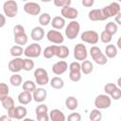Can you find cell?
I'll use <instances>...</instances> for the list:
<instances>
[{"label":"cell","instance_id":"cell-1","mask_svg":"<svg viewBox=\"0 0 121 121\" xmlns=\"http://www.w3.org/2000/svg\"><path fill=\"white\" fill-rule=\"evenodd\" d=\"M43 55L45 59H51L54 56L60 59H65L69 56V49L65 45H49L44 48Z\"/></svg>","mask_w":121,"mask_h":121},{"label":"cell","instance_id":"cell-2","mask_svg":"<svg viewBox=\"0 0 121 121\" xmlns=\"http://www.w3.org/2000/svg\"><path fill=\"white\" fill-rule=\"evenodd\" d=\"M13 34H14V42L18 45H25L27 43V35L26 34L25 27L21 25H16L13 27Z\"/></svg>","mask_w":121,"mask_h":121},{"label":"cell","instance_id":"cell-3","mask_svg":"<svg viewBox=\"0 0 121 121\" xmlns=\"http://www.w3.org/2000/svg\"><path fill=\"white\" fill-rule=\"evenodd\" d=\"M90 54H91V57H92L93 60H95V62L99 64V65H104L108 61V58L105 56V54H103L101 49L99 47L95 46V45L91 47Z\"/></svg>","mask_w":121,"mask_h":121},{"label":"cell","instance_id":"cell-4","mask_svg":"<svg viewBox=\"0 0 121 121\" xmlns=\"http://www.w3.org/2000/svg\"><path fill=\"white\" fill-rule=\"evenodd\" d=\"M3 10L7 17L13 18L18 13V5L14 0H7L3 5Z\"/></svg>","mask_w":121,"mask_h":121},{"label":"cell","instance_id":"cell-5","mask_svg":"<svg viewBox=\"0 0 121 121\" xmlns=\"http://www.w3.org/2000/svg\"><path fill=\"white\" fill-rule=\"evenodd\" d=\"M79 30H80L79 23L77 21H71L65 28V35L69 40H74L78 37Z\"/></svg>","mask_w":121,"mask_h":121},{"label":"cell","instance_id":"cell-6","mask_svg":"<svg viewBox=\"0 0 121 121\" xmlns=\"http://www.w3.org/2000/svg\"><path fill=\"white\" fill-rule=\"evenodd\" d=\"M69 78L74 81H79L81 78V71H80V63L78 61H73L69 65Z\"/></svg>","mask_w":121,"mask_h":121},{"label":"cell","instance_id":"cell-7","mask_svg":"<svg viewBox=\"0 0 121 121\" xmlns=\"http://www.w3.org/2000/svg\"><path fill=\"white\" fill-rule=\"evenodd\" d=\"M42 53V47L38 43H30L24 50V55L26 58H38Z\"/></svg>","mask_w":121,"mask_h":121},{"label":"cell","instance_id":"cell-8","mask_svg":"<svg viewBox=\"0 0 121 121\" xmlns=\"http://www.w3.org/2000/svg\"><path fill=\"white\" fill-rule=\"evenodd\" d=\"M26 113H27V111L24 106H17V107L14 106L13 108L8 110V115L11 119L12 118H15L18 120L24 119L26 117Z\"/></svg>","mask_w":121,"mask_h":121},{"label":"cell","instance_id":"cell-9","mask_svg":"<svg viewBox=\"0 0 121 121\" xmlns=\"http://www.w3.org/2000/svg\"><path fill=\"white\" fill-rule=\"evenodd\" d=\"M34 78L35 81L38 85H46L49 81V77L45 69L43 68H37L34 71Z\"/></svg>","mask_w":121,"mask_h":121},{"label":"cell","instance_id":"cell-10","mask_svg":"<svg viewBox=\"0 0 121 121\" xmlns=\"http://www.w3.org/2000/svg\"><path fill=\"white\" fill-rule=\"evenodd\" d=\"M112 104V99L108 95H98L95 99V106L96 109H108Z\"/></svg>","mask_w":121,"mask_h":121},{"label":"cell","instance_id":"cell-11","mask_svg":"<svg viewBox=\"0 0 121 121\" xmlns=\"http://www.w3.org/2000/svg\"><path fill=\"white\" fill-rule=\"evenodd\" d=\"M80 39L90 44H96L98 42V33L95 30H86L80 35Z\"/></svg>","mask_w":121,"mask_h":121},{"label":"cell","instance_id":"cell-12","mask_svg":"<svg viewBox=\"0 0 121 121\" xmlns=\"http://www.w3.org/2000/svg\"><path fill=\"white\" fill-rule=\"evenodd\" d=\"M102 10L107 19L110 17H114L116 14H118L120 12V5L117 2H112L110 5L104 7L102 9Z\"/></svg>","mask_w":121,"mask_h":121},{"label":"cell","instance_id":"cell-13","mask_svg":"<svg viewBox=\"0 0 121 121\" xmlns=\"http://www.w3.org/2000/svg\"><path fill=\"white\" fill-rule=\"evenodd\" d=\"M87 49L83 43H78L74 48V58L77 60H84L87 58Z\"/></svg>","mask_w":121,"mask_h":121},{"label":"cell","instance_id":"cell-14","mask_svg":"<svg viewBox=\"0 0 121 121\" xmlns=\"http://www.w3.org/2000/svg\"><path fill=\"white\" fill-rule=\"evenodd\" d=\"M46 38L49 42L56 43V44H60L64 41L63 35L60 31H57V30H49L46 34Z\"/></svg>","mask_w":121,"mask_h":121},{"label":"cell","instance_id":"cell-15","mask_svg":"<svg viewBox=\"0 0 121 121\" xmlns=\"http://www.w3.org/2000/svg\"><path fill=\"white\" fill-rule=\"evenodd\" d=\"M24 66V59L20 57H16L9 62V70L12 73H18L23 69Z\"/></svg>","mask_w":121,"mask_h":121},{"label":"cell","instance_id":"cell-16","mask_svg":"<svg viewBox=\"0 0 121 121\" xmlns=\"http://www.w3.org/2000/svg\"><path fill=\"white\" fill-rule=\"evenodd\" d=\"M35 112H36L37 120H39V121H48L49 120V115L47 114L48 109H47V106L45 104L39 105L36 108Z\"/></svg>","mask_w":121,"mask_h":121},{"label":"cell","instance_id":"cell-17","mask_svg":"<svg viewBox=\"0 0 121 121\" xmlns=\"http://www.w3.org/2000/svg\"><path fill=\"white\" fill-rule=\"evenodd\" d=\"M24 10L29 15H39L41 12V6L35 2H27L24 6Z\"/></svg>","mask_w":121,"mask_h":121},{"label":"cell","instance_id":"cell-18","mask_svg":"<svg viewBox=\"0 0 121 121\" xmlns=\"http://www.w3.org/2000/svg\"><path fill=\"white\" fill-rule=\"evenodd\" d=\"M60 13H61L63 18H67V19H76L78 15V9H76L75 8H72L70 6H66V7L61 8Z\"/></svg>","mask_w":121,"mask_h":121},{"label":"cell","instance_id":"cell-19","mask_svg":"<svg viewBox=\"0 0 121 121\" xmlns=\"http://www.w3.org/2000/svg\"><path fill=\"white\" fill-rule=\"evenodd\" d=\"M67 69H68V64L64 60H60V61L54 63L53 66H52V72L55 75H58V76L62 75L63 73H65Z\"/></svg>","mask_w":121,"mask_h":121},{"label":"cell","instance_id":"cell-20","mask_svg":"<svg viewBox=\"0 0 121 121\" xmlns=\"http://www.w3.org/2000/svg\"><path fill=\"white\" fill-rule=\"evenodd\" d=\"M88 17L91 21H104L106 20V16L103 13L102 9H92L88 13Z\"/></svg>","mask_w":121,"mask_h":121},{"label":"cell","instance_id":"cell-21","mask_svg":"<svg viewBox=\"0 0 121 121\" xmlns=\"http://www.w3.org/2000/svg\"><path fill=\"white\" fill-rule=\"evenodd\" d=\"M32 93H33L32 98L36 102H43V101H44L45 98H46V95H47V93H46L45 89H43V88H36Z\"/></svg>","mask_w":121,"mask_h":121},{"label":"cell","instance_id":"cell-22","mask_svg":"<svg viewBox=\"0 0 121 121\" xmlns=\"http://www.w3.org/2000/svg\"><path fill=\"white\" fill-rule=\"evenodd\" d=\"M32 95L30 92L28 91H23L22 93H20L18 95V101L20 104L22 105H26L28 103H30V101L32 100Z\"/></svg>","mask_w":121,"mask_h":121},{"label":"cell","instance_id":"cell-23","mask_svg":"<svg viewBox=\"0 0 121 121\" xmlns=\"http://www.w3.org/2000/svg\"><path fill=\"white\" fill-rule=\"evenodd\" d=\"M49 119L52 121H64L66 118H65L64 113L60 110L54 109L49 113Z\"/></svg>","mask_w":121,"mask_h":121},{"label":"cell","instance_id":"cell-24","mask_svg":"<svg viewBox=\"0 0 121 121\" xmlns=\"http://www.w3.org/2000/svg\"><path fill=\"white\" fill-rule=\"evenodd\" d=\"M44 37V30L43 27L41 26H35L32 30H31V39L38 42L41 41L43 38Z\"/></svg>","mask_w":121,"mask_h":121},{"label":"cell","instance_id":"cell-25","mask_svg":"<svg viewBox=\"0 0 121 121\" xmlns=\"http://www.w3.org/2000/svg\"><path fill=\"white\" fill-rule=\"evenodd\" d=\"M51 26L55 29H61L65 26V20L61 16H55L53 19H51Z\"/></svg>","mask_w":121,"mask_h":121},{"label":"cell","instance_id":"cell-26","mask_svg":"<svg viewBox=\"0 0 121 121\" xmlns=\"http://www.w3.org/2000/svg\"><path fill=\"white\" fill-rule=\"evenodd\" d=\"M93 69H94V66H93V63L90 60H82V63L80 64V71L84 75L91 74L93 72Z\"/></svg>","mask_w":121,"mask_h":121},{"label":"cell","instance_id":"cell-27","mask_svg":"<svg viewBox=\"0 0 121 121\" xmlns=\"http://www.w3.org/2000/svg\"><path fill=\"white\" fill-rule=\"evenodd\" d=\"M65 106L68 110L70 111H74L78 108V101L75 96H68L65 99Z\"/></svg>","mask_w":121,"mask_h":121},{"label":"cell","instance_id":"cell-28","mask_svg":"<svg viewBox=\"0 0 121 121\" xmlns=\"http://www.w3.org/2000/svg\"><path fill=\"white\" fill-rule=\"evenodd\" d=\"M117 55V48L115 47V45L113 44H108L105 48V56L107 58H110V59H113L115 58Z\"/></svg>","mask_w":121,"mask_h":121},{"label":"cell","instance_id":"cell-29","mask_svg":"<svg viewBox=\"0 0 121 121\" xmlns=\"http://www.w3.org/2000/svg\"><path fill=\"white\" fill-rule=\"evenodd\" d=\"M50 85L54 89H61L64 86V81L62 78H60L59 77H54L50 80Z\"/></svg>","mask_w":121,"mask_h":121},{"label":"cell","instance_id":"cell-30","mask_svg":"<svg viewBox=\"0 0 121 121\" xmlns=\"http://www.w3.org/2000/svg\"><path fill=\"white\" fill-rule=\"evenodd\" d=\"M1 103H2V106L4 107V109H6L7 111L9 110V109H11V108H13L15 106L13 98L10 97V96H9V95H7L6 97H4L1 100Z\"/></svg>","mask_w":121,"mask_h":121},{"label":"cell","instance_id":"cell-31","mask_svg":"<svg viewBox=\"0 0 121 121\" xmlns=\"http://www.w3.org/2000/svg\"><path fill=\"white\" fill-rule=\"evenodd\" d=\"M89 119L91 121H99L102 119V113L100 112L99 109H95L93 111H91L90 114H89Z\"/></svg>","mask_w":121,"mask_h":121},{"label":"cell","instance_id":"cell-32","mask_svg":"<svg viewBox=\"0 0 121 121\" xmlns=\"http://www.w3.org/2000/svg\"><path fill=\"white\" fill-rule=\"evenodd\" d=\"M22 81H23L22 77H21L19 74H15V73H14V74L10 77V78H9V82L11 83L12 86H15V87L20 86V85L22 84Z\"/></svg>","mask_w":121,"mask_h":121},{"label":"cell","instance_id":"cell-33","mask_svg":"<svg viewBox=\"0 0 121 121\" xmlns=\"http://www.w3.org/2000/svg\"><path fill=\"white\" fill-rule=\"evenodd\" d=\"M105 30L107 31V32H109L111 35H114L116 32H117V30H118V26L114 23V22H109L107 25H106V26H105Z\"/></svg>","mask_w":121,"mask_h":121},{"label":"cell","instance_id":"cell-34","mask_svg":"<svg viewBox=\"0 0 121 121\" xmlns=\"http://www.w3.org/2000/svg\"><path fill=\"white\" fill-rule=\"evenodd\" d=\"M9 52H10V55L12 57L16 58V57H20L22 54H24V49H23V47L21 45H13L10 48Z\"/></svg>","mask_w":121,"mask_h":121},{"label":"cell","instance_id":"cell-35","mask_svg":"<svg viewBox=\"0 0 121 121\" xmlns=\"http://www.w3.org/2000/svg\"><path fill=\"white\" fill-rule=\"evenodd\" d=\"M51 22V16L48 13H43L40 15L39 17V23L41 24V26H47L49 23Z\"/></svg>","mask_w":121,"mask_h":121},{"label":"cell","instance_id":"cell-36","mask_svg":"<svg viewBox=\"0 0 121 121\" xmlns=\"http://www.w3.org/2000/svg\"><path fill=\"white\" fill-rule=\"evenodd\" d=\"M35 89H36V83H34L32 80H26L23 83V90L25 91H28L32 93Z\"/></svg>","mask_w":121,"mask_h":121},{"label":"cell","instance_id":"cell-37","mask_svg":"<svg viewBox=\"0 0 121 121\" xmlns=\"http://www.w3.org/2000/svg\"><path fill=\"white\" fill-rule=\"evenodd\" d=\"M9 86L4 83V82H1L0 83V101L6 97L7 95H9Z\"/></svg>","mask_w":121,"mask_h":121},{"label":"cell","instance_id":"cell-38","mask_svg":"<svg viewBox=\"0 0 121 121\" xmlns=\"http://www.w3.org/2000/svg\"><path fill=\"white\" fill-rule=\"evenodd\" d=\"M33 68H34V61H33L30 58L24 59L23 70H25V71H31Z\"/></svg>","mask_w":121,"mask_h":121},{"label":"cell","instance_id":"cell-39","mask_svg":"<svg viewBox=\"0 0 121 121\" xmlns=\"http://www.w3.org/2000/svg\"><path fill=\"white\" fill-rule=\"evenodd\" d=\"M99 39L101 40L102 43H109L112 41V35H111L109 32H107L106 30H104V31L101 32V34H100V36H99Z\"/></svg>","mask_w":121,"mask_h":121},{"label":"cell","instance_id":"cell-40","mask_svg":"<svg viewBox=\"0 0 121 121\" xmlns=\"http://www.w3.org/2000/svg\"><path fill=\"white\" fill-rule=\"evenodd\" d=\"M54 5L59 8H63L66 6H70L72 0H53Z\"/></svg>","mask_w":121,"mask_h":121},{"label":"cell","instance_id":"cell-41","mask_svg":"<svg viewBox=\"0 0 121 121\" xmlns=\"http://www.w3.org/2000/svg\"><path fill=\"white\" fill-rule=\"evenodd\" d=\"M110 97L112 98V99H114V100L120 99V97H121V89H120L119 87H116V88L112 92V94L110 95Z\"/></svg>","mask_w":121,"mask_h":121},{"label":"cell","instance_id":"cell-42","mask_svg":"<svg viewBox=\"0 0 121 121\" xmlns=\"http://www.w3.org/2000/svg\"><path fill=\"white\" fill-rule=\"evenodd\" d=\"M117 86L114 84V83H107L105 86H104V91H105V93L108 95H110L111 94H112V92L116 88Z\"/></svg>","mask_w":121,"mask_h":121},{"label":"cell","instance_id":"cell-43","mask_svg":"<svg viewBox=\"0 0 121 121\" xmlns=\"http://www.w3.org/2000/svg\"><path fill=\"white\" fill-rule=\"evenodd\" d=\"M67 119L69 121H80L81 120V115L78 112H72L70 115H68Z\"/></svg>","mask_w":121,"mask_h":121},{"label":"cell","instance_id":"cell-44","mask_svg":"<svg viewBox=\"0 0 121 121\" xmlns=\"http://www.w3.org/2000/svg\"><path fill=\"white\" fill-rule=\"evenodd\" d=\"M94 3H95V0H81V4L86 8L92 7L94 5Z\"/></svg>","mask_w":121,"mask_h":121},{"label":"cell","instance_id":"cell-45","mask_svg":"<svg viewBox=\"0 0 121 121\" xmlns=\"http://www.w3.org/2000/svg\"><path fill=\"white\" fill-rule=\"evenodd\" d=\"M6 25V17L0 13V27H3Z\"/></svg>","mask_w":121,"mask_h":121},{"label":"cell","instance_id":"cell-46","mask_svg":"<svg viewBox=\"0 0 121 121\" xmlns=\"http://www.w3.org/2000/svg\"><path fill=\"white\" fill-rule=\"evenodd\" d=\"M120 16H121V13L119 12L118 14H116L115 16H114V20H115V22L114 23H117L118 25H121V21H120Z\"/></svg>","mask_w":121,"mask_h":121},{"label":"cell","instance_id":"cell-47","mask_svg":"<svg viewBox=\"0 0 121 121\" xmlns=\"http://www.w3.org/2000/svg\"><path fill=\"white\" fill-rule=\"evenodd\" d=\"M11 118L9 116V115H3V116H1L0 117V120L2 121V120H7V121H9Z\"/></svg>","mask_w":121,"mask_h":121},{"label":"cell","instance_id":"cell-48","mask_svg":"<svg viewBox=\"0 0 121 121\" xmlns=\"http://www.w3.org/2000/svg\"><path fill=\"white\" fill-rule=\"evenodd\" d=\"M42 2H43V3H48V2H51L52 0H41Z\"/></svg>","mask_w":121,"mask_h":121},{"label":"cell","instance_id":"cell-49","mask_svg":"<svg viewBox=\"0 0 121 121\" xmlns=\"http://www.w3.org/2000/svg\"><path fill=\"white\" fill-rule=\"evenodd\" d=\"M120 81H121V79H120V78H118V87H120V86H121V83H120Z\"/></svg>","mask_w":121,"mask_h":121},{"label":"cell","instance_id":"cell-50","mask_svg":"<svg viewBox=\"0 0 121 121\" xmlns=\"http://www.w3.org/2000/svg\"><path fill=\"white\" fill-rule=\"evenodd\" d=\"M118 43V47H119V48H121V45H120V39L118 40V43Z\"/></svg>","mask_w":121,"mask_h":121},{"label":"cell","instance_id":"cell-51","mask_svg":"<svg viewBox=\"0 0 121 121\" xmlns=\"http://www.w3.org/2000/svg\"><path fill=\"white\" fill-rule=\"evenodd\" d=\"M22 1H28V0H22Z\"/></svg>","mask_w":121,"mask_h":121},{"label":"cell","instance_id":"cell-52","mask_svg":"<svg viewBox=\"0 0 121 121\" xmlns=\"http://www.w3.org/2000/svg\"><path fill=\"white\" fill-rule=\"evenodd\" d=\"M117 1H121V0H117Z\"/></svg>","mask_w":121,"mask_h":121}]
</instances>
